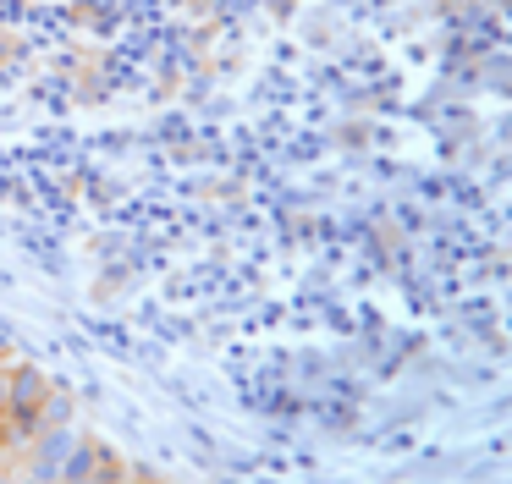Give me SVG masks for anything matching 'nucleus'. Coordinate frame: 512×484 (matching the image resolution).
Returning <instances> with one entry per match:
<instances>
[{"label": "nucleus", "instance_id": "obj_1", "mask_svg": "<svg viewBox=\"0 0 512 484\" xmlns=\"http://www.w3.org/2000/svg\"><path fill=\"white\" fill-rule=\"evenodd\" d=\"M78 429L72 424H45L34 435V446H28V462H23V479H34V484H61L67 479V457H72V446H78Z\"/></svg>", "mask_w": 512, "mask_h": 484}, {"label": "nucleus", "instance_id": "obj_2", "mask_svg": "<svg viewBox=\"0 0 512 484\" xmlns=\"http://www.w3.org/2000/svg\"><path fill=\"white\" fill-rule=\"evenodd\" d=\"M45 396H50V374L34 369V363H17L12 369V402H6V429H17V435H39Z\"/></svg>", "mask_w": 512, "mask_h": 484}, {"label": "nucleus", "instance_id": "obj_3", "mask_svg": "<svg viewBox=\"0 0 512 484\" xmlns=\"http://www.w3.org/2000/svg\"><path fill=\"white\" fill-rule=\"evenodd\" d=\"M45 424H72V402H67L61 391H50V396H45V413H39V429H45Z\"/></svg>", "mask_w": 512, "mask_h": 484}, {"label": "nucleus", "instance_id": "obj_4", "mask_svg": "<svg viewBox=\"0 0 512 484\" xmlns=\"http://www.w3.org/2000/svg\"><path fill=\"white\" fill-rule=\"evenodd\" d=\"M6 402H12V369H0V418H6Z\"/></svg>", "mask_w": 512, "mask_h": 484}, {"label": "nucleus", "instance_id": "obj_5", "mask_svg": "<svg viewBox=\"0 0 512 484\" xmlns=\"http://www.w3.org/2000/svg\"><path fill=\"white\" fill-rule=\"evenodd\" d=\"M61 484H100V479H61Z\"/></svg>", "mask_w": 512, "mask_h": 484}, {"label": "nucleus", "instance_id": "obj_6", "mask_svg": "<svg viewBox=\"0 0 512 484\" xmlns=\"http://www.w3.org/2000/svg\"><path fill=\"white\" fill-rule=\"evenodd\" d=\"M127 484H160V479H127Z\"/></svg>", "mask_w": 512, "mask_h": 484}, {"label": "nucleus", "instance_id": "obj_7", "mask_svg": "<svg viewBox=\"0 0 512 484\" xmlns=\"http://www.w3.org/2000/svg\"><path fill=\"white\" fill-rule=\"evenodd\" d=\"M17 484H34V479H17Z\"/></svg>", "mask_w": 512, "mask_h": 484}]
</instances>
